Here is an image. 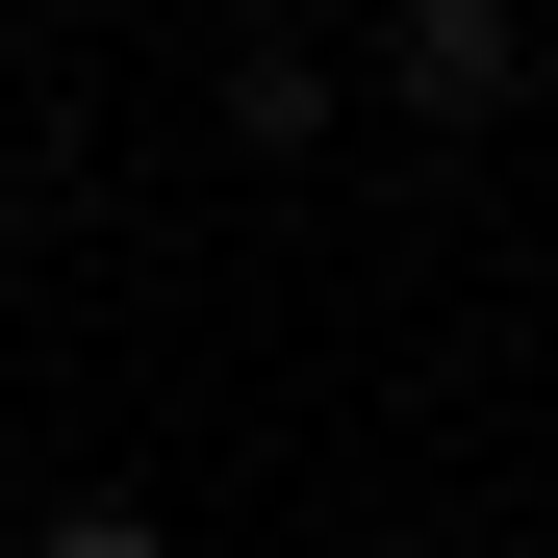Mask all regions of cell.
I'll use <instances>...</instances> for the list:
<instances>
[{"instance_id": "cell-1", "label": "cell", "mask_w": 558, "mask_h": 558, "mask_svg": "<svg viewBox=\"0 0 558 558\" xmlns=\"http://www.w3.org/2000/svg\"><path fill=\"white\" fill-rule=\"evenodd\" d=\"M381 102L407 128H508L533 102V26H508V0H381Z\"/></svg>"}, {"instance_id": "cell-2", "label": "cell", "mask_w": 558, "mask_h": 558, "mask_svg": "<svg viewBox=\"0 0 558 558\" xmlns=\"http://www.w3.org/2000/svg\"><path fill=\"white\" fill-rule=\"evenodd\" d=\"M204 128H229V153H254V178H305V153H330V128H355V76H330V51H305V26H229V51H204Z\"/></svg>"}, {"instance_id": "cell-3", "label": "cell", "mask_w": 558, "mask_h": 558, "mask_svg": "<svg viewBox=\"0 0 558 558\" xmlns=\"http://www.w3.org/2000/svg\"><path fill=\"white\" fill-rule=\"evenodd\" d=\"M26 558H178V533H153V508H51Z\"/></svg>"}]
</instances>
